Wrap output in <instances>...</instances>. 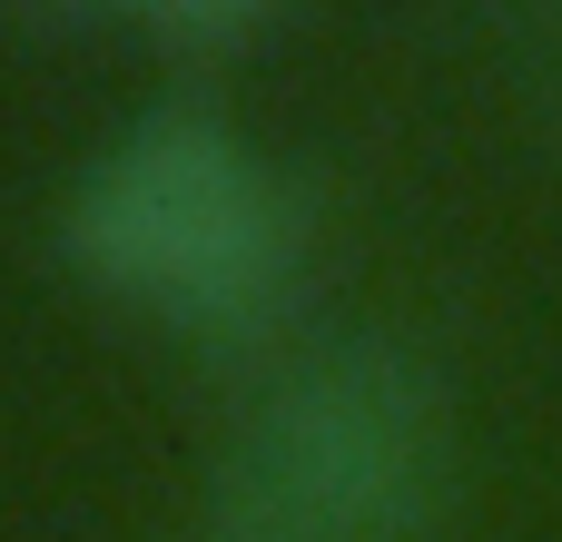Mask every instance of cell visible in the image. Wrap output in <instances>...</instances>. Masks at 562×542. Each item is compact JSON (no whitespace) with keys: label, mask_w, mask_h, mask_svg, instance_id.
<instances>
[{"label":"cell","mask_w":562,"mask_h":542,"mask_svg":"<svg viewBox=\"0 0 562 542\" xmlns=\"http://www.w3.org/2000/svg\"><path fill=\"white\" fill-rule=\"evenodd\" d=\"M445 454V385L385 336H336L247 405L198 542H435Z\"/></svg>","instance_id":"2"},{"label":"cell","mask_w":562,"mask_h":542,"mask_svg":"<svg viewBox=\"0 0 562 542\" xmlns=\"http://www.w3.org/2000/svg\"><path fill=\"white\" fill-rule=\"evenodd\" d=\"M69 267L198 346L267 336L306 286V207L277 158L217 109H138L59 207Z\"/></svg>","instance_id":"1"},{"label":"cell","mask_w":562,"mask_h":542,"mask_svg":"<svg viewBox=\"0 0 562 542\" xmlns=\"http://www.w3.org/2000/svg\"><path fill=\"white\" fill-rule=\"evenodd\" d=\"M553 89H562V69H553Z\"/></svg>","instance_id":"4"},{"label":"cell","mask_w":562,"mask_h":542,"mask_svg":"<svg viewBox=\"0 0 562 542\" xmlns=\"http://www.w3.org/2000/svg\"><path fill=\"white\" fill-rule=\"evenodd\" d=\"M119 30L138 49H168V59H237L247 39H267V10H247V0H168V10H119Z\"/></svg>","instance_id":"3"}]
</instances>
